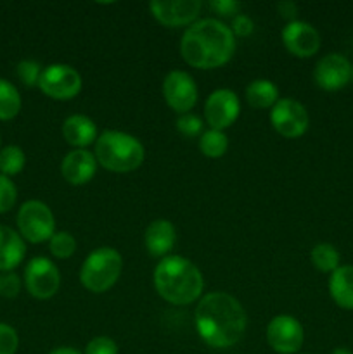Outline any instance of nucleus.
<instances>
[{"label": "nucleus", "instance_id": "obj_27", "mask_svg": "<svg viewBox=\"0 0 353 354\" xmlns=\"http://www.w3.org/2000/svg\"><path fill=\"white\" fill-rule=\"evenodd\" d=\"M42 71H44V68L37 61H30V59L21 61L16 68L17 78L26 86H38Z\"/></svg>", "mask_w": 353, "mask_h": 354}, {"label": "nucleus", "instance_id": "obj_28", "mask_svg": "<svg viewBox=\"0 0 353 354\" xmlns=\"http://www.w3.org/2000/svg\"><path fill=\"white\" fill-rule=\"evenodd\" d=\"M175 127L183 137H201L203 135V120L192 113L180 114L175 121Z\"/></svg>", "mask_w": 353, "mask_h": 354}, {"label": "nucleus", "instance_id": "obj_18", "mask_svg": "<svg viewBox=\"0 0 353 354\" xmlns=\"http://www.w3.org/2000/svg\"><path fill=\"white\" fill-rule=\"evenodd\" d=\"M26 256L24 239L10 227L0 225V273L12 272Z\"/></svg>", "mask_w": 353, "mask_h": 354}, {"label": "nucleus", "instance_id": "obj_16", "mask_svg": "<svg viewBox=\"0 0 353 354\" xmlns=\"http://www.w3.org/2000/svg\"><path fill=\"white\" fill-rule=\"evenodd\" d=\"M97 159L87 149H73L62 158L61 175L71 185H85L96 176Z\"/></svg>", "mask_w": 353, "mask_h": 354}, {"label": "nucleus", "instance_id": "obj_29", "mask_svg": "<svg viewBox=\"0 0 353 354\" xmlns=\"http://www.w3.org/2000/svg\"><path fill=\"white\" fill-rule=\"evenodd\" d=\"M17 201V189L9 176L0 173V214L7 213L14 207Z\"/></svg>", "mask_w": 353, "mask_h": 354}, {"label": "nucleus", "instance_id": "obj_33", "mask_svg": "<svg viewBox=\"0 0 353 354\" xmlns=\"http://www.w3.org/2000/svg\"><path fill=\"white\" fill-rule=\"evenodd\" d=\"M210 7L213 12H217L221 17H235L241 9V3L235 0H211Z\"/></svg>", "mask_w": 353, "mask_h": 354}, {"label": "nucleus", "instance_id": "obj_1", "mask_svg": "<svg viewBox=\"0 0 353 354\" xmlns=\"http://www.w3.org/2000/svg\"><path fill=\"white\" fill-rule=\"evenodd\" d=\"M194 322L201 341L210 348L227 349L242 339L248 317L234 296L227 292H210L201 297Z\"/></svg>", "mask_w": 353, "mask_h": 354}, {"label": "nucleus", "instance_id": "obj_17", "mask_svg": "<svg viewBox=\"0 0 353 354\" xmlns=\"http://www.w3.org/2000/svg\"><path fill=\"white\" fill-rule=\"evenodd\" d=\"M176 230L175 225L168 220H154L145 228L144 244L145 249L154 258H166L168 252L175 248Z\"/></svg>", "mask_w": 353, "mask_h": 354}, {"label": "nucleus", "instance_id": "obj_31", "mask_svg": "<svg viewBox=\"0 0 353 354\" xmlns=\"http://www.w3.org/2000/svg\"><path fill=\"white\" fill-rule=\"evenodd\" d=\"M21 292V279L14 272L0 273V296L14 299Z\"/></svg>", "mask_w": 353, "mask_h": 354}, {"label": "nucleus", "instance_id": "obj_10", "mask_svg": "<svg viewBox=\"0 0 353 354\" xmlns=\"http://www.w3.org/2000/svg\"><path fill=\"white\" fill-rule=\"evenodd\" d=\"M266 342L279 354H294L305 342L303 325L291 315H277L266 325Z\"/></svg>", "mask_w": 353, "mask_h": 354}, {"label": "nucleus", "instance_id": "obj_39", "mask_svg": "<svg viewBox=\"0 0 353 354\" xmlns=\"http://www.w3.org/2000/svg\"><path fill=\"white\" fill-rule=\"evenodd\" d=\"M0 145H2V138H0Z\"/></svg>", "mask_w": 353, "mask_h": 354}, {"label": "nucleus", "instance_id": "obj_26", "mask_svg": "<svg viewBox=\"0 0 353 354\" xmlns=\"http://www.w3.org/2000/svg\"><path fill=\"white\" fill-rule=\"evenodd\" d=\"M48 251L57 259H68L76 251V239L69 232H55L48 241Z\"/></svg>", "mask_w": 353, "mask_h": 354}, {"label": "nucleus", "instance_id": "obj_37", "mask_svg": "<svg viewBox=\"0 0 353 354\" xmlns=\"http://www.w3.org/2000/svg\"><path fill=\"white\" fill-rule=\"evenodd\" d=\"M331 354H353V353L350 351V349H346V348H336Z\"/></svg>", "mask_w": 353, "mask_h": 354}, {"label": "nucleus", "instance_id": "obj_14", "mask_svg": "<svg viewBox=\"0 0 353 354\" xmlns=\"http://www.w3.org/2000/svg\"><path fill=\"white\" fill-rule=\"evenodd\" d=\"M314 80L322 90L336 92L348 85L352 80V64L343 54H327L318 59L314 71Z\"/></svg>", "mask_w": 353, "mask_h": 354}, {"label": "nucleus", "instance_id": "obj_34", "mask_svg": "<svg viewBox=\"0 0 353 354\" xmlns=\"http://www.w3.org/2000/svg\"><path fill=\"white\" fill-rule=\"evenodd\" d=\"M232 33H234V37H249V35L253 33V30H255V23H253V19L249 16H246V14H237V16L232 19Z\"/></svg>", "mask_w": 353, "mask_h": 354}, {"label": "nucleus", "instance_id": "obj_21", "mask_svg": "<svg viewBox=\"0 0 353 354\" xmlns=\"http://www.w3.org/2000/svg\"><path fill=\"white\" fill-rule=\"evenodd\" d=\"M246 100L255 109H272L279 100V88L270 80H253L246 86Z\"/></svg>", "mask_w": 353, "mask_h": 354}, {"label": "nucleus", "instance_id": "obj_22", "mask_svg": "<svg viewBox=\"0 0 353 354\" xmlns=\"http://www.w3.org/2000/svg\"><path fill=\"white\" fill-rule=\"evenodd\" d=\"M311 265L322 273H332L339 268V261H341V256H339L338 249L332 244H327V242H322V244H317L310 252Z\"/></svg>", "mask_w": 353, "mask_h": 354}, {"label": "nucleus", "instance_id": "obj_38", "mask_svg": "<svg viewBox=\"0 0 353 354\" xmlns=\"http://www.w3.org/2000/svg\"><path fill=\"white\" fill-rule=\"evenodd\" d=\"M352 82H353V66H352Z\"/></svg>", "mask_w": 353, "mask_h": 354}, {"label": "nucleus", "instance_id": "obj_15", "mask_svg": "<svg viewBox=\"0 0 353 354\" xmlns=\"http://www.w3.org/2000/svg\"><path fill=\"white\" fill-rule=\"evenodd\" d=\"M282 44L296 57H311L320 48V35L307 21H291L282 30Z\"/></svg>", "mask_w": 353, "mask_h": 354}, {"label": "nucleus", "instance_id": "obj_32", "mask_svg": "<svg viewBox=\"0 0 353 354\" xmlns=\"http://www.w3.org/2000/svg\"><path fill=\"white\" fill-rule=\"evenodd\" d=\"M118 344L111 337L106 335H99V337H93L92 341L87 344L85 354H118Z\"/></svg>", "mask_w": 353, "mask_h": 354}, {"label": "nucleus", "instance_id": "obj_7", "mask_svg": "<svg viewBox=\"0 0 353 354\" xmlns=\"http://www.w3.org/2000/svg\"><path fill=\"white\" fill-rule=\"evenodd\" d=\"M82 75L69 64H51L44 68L38 88L55 100H71L82 92Z\"/></svg>", "mask_w": 353, "mask_h": 354}, {"label": "nucleus", "instance_id": "obj_30", "mask_svg": "<svg viewBox=\"0 0 353 354\" xmlns=\"http://www.w3.org/2000/svg\"><path fill=\"white\" fill-rule=\"evenodd\" d=\"M19 348V335L16 328L0 324V354H16Z\"/></svg>", "mask_w": 353, "mask_h": 354}, {"label": "nucleus", "instance_id": "obj_36", "mask_svg": "<svg viewBox=\"0 0 353 354\" xmlns=\"http://www.w3.org/2000/svg\"><path fill=\"white\" fill-rule=\"evenodd\" d=\"M48 354H82V353H80L78 349H75V348H68V346H62V348L52 349V351Z\"/></svg>", "mask_w": 353, "mask_h": 354}, {"label": "nucleus", "instance_id": "obj_25", "mask_svg": "<svg viewBox=\"0 0 353 354\" xmlns=\"http://www.w3.org/2000/svg\"><path fill=\"white\" fill-rule=\"evenodd\" d=\"M26 165L24 151L17 145H7L0 149V173L6 176H14L21 173Z\"/></svg>", "mask_w": 353, "mask_h": 354}, {"label": "nucleus", "instance_id": "obj_11", "mask_svg": "<svg viewBox=\"0 0 353 354\" xmlns=\"http://www.w3.org/2000/svg\"><path fill=\"white\" fill-rule=\"evenodd\" d=\"M241 113V102L235 92L228 88H218L210 93L204 104V120L211 130L224 131L232 127Z\"/></svg>", "mask_w": 353, "mask_h": 354}, {"label": "nucleus", "instance_id": "obj_8", "mask_svg": "<svg viewBox=\"0 0 353 354\" xmlns=\"http://www.w3.org/2000/svg\"><path fill=\"white\" fill-rule=\"evenodd\" d=\"M24 286L35 299H51L61 286V273L51 259L37 256L24 268Z\"/></svg>", "mask_w": 353, "mask_h": 354}, {"label": "nucleus", "instance_id": "obj_4", "mask_svg": "<svg viewBox=\"0 0 353 354\" xmlns=\"http://www.w3.org/2000/svg\"><path fill=\"white\" fill-rule=\"evenodd\" d=\"M97 165L113 173L135 171L144 162L145 151L137 137L125 131L106 130L97 137L96 152Z\"/></svg>", "mask_w": 353, "mask_h": 354}, {"label": "nucleus", "instance_id": "obj_23", "mask_svg": "<svg viewBox=\"0 0 353 354\" xmlns=\"http://www.w3.org/2000/svg\"><path fill=\"white\" fill-rule=\"evenodd\" d=\"M21 95L16 86L7 80L0 78V121L16 118L21 111Z\"/></svg>", "mask_w": 353, "mask_h": 354}, {"label": "nucleus", "instance_id": "obj_24", "mask_svg": "<svg viewBox=\"0 0 353 354\" xmlns=\"http://www.w3.org/2000/svg\"><path fill=\"white\" fill-rule=\"evenodd\" d=\"M228 138L224 131L220 130H208L203 131L199 137V151L206 158L218 159L227 152Z\"/></svg>", "mask_w": 353, "mask_h": 354}, {"label": "nucleus", "instance_id": "obj_12", "mask_svg": "<svg viewBox=\"0 0 353 354\" xmlns=\"http://www.w3.org/2000/svg\"><path fill=\"white\" fill-rule=\"evenodd\" d=\"M163 97L166 104L175 113L185 114L190 113L197 102V85L192 76L185 71H170L163 82Z\"/></svg>", "mask_w": 353, "mask_h": 354}, {"label": "nucleus", "instance_id": "obj_5", "mask_svg": "<svg viewBox=\"0 0 353 354\" xmlns=\"http://www.w3.org/2000/svg\"><path fill=\"white\" fill-rule=\"evenodd\" d=\"M123 272V258L113 248H99L90 252L80 270V280L93 294L107 292Z\"/></svg>", "mask_w": 353, "mask_h": 354}, {"label": "nucleus", "instance_id": "obj_20", "mask_svg": "<svg viewBox=\"0 0 353 354\" xmlns=\"http://www.w3.org/2000/svg\"><path fill=\"white\" fill-rule=\"evenodd\" d=\"M329 294L343 310L353 311V266L343 265L331 273Z\"/></svg>", "mask_w": 353, "mask_h": 354}, {"label": "nucleus", "instance_id": "obj_2", "mask_svg": "<svg viewBox=\"0 0 353 354\" xmlns=\"http://www.w3.org/2000/svg\"><path fill=\"white\" fill-rule=\"evenodd\" d=\"M235 52V37L230 28L218 19H201L190 24L180 40L183 61L196 69L225 66Z\"/></svg>", "mask_w": 353, "mask_h": 354}, {"label": "nucleus", "instance_id": "obj_13", "mask_svg": "<svg viewBox=\"0 0 353 354\" xmlns=\"http://www.w3.org/2000/svg\"><path fill=\"white\" fill-rule=\"evenodd\" d=\"M203 2L199 0H152L149 3L152 16L168 28L194 24L201 12Z\"/></svg>", "mask_w": 353, "mask_h": 354}, {"label": "nucleus", "instance_id": "obj_19", "mask_svg": "<svg viewBox=\"0 0 353 354\" xmlns=\"http://www.w3.org/2000/svg\"><path fill=\"white\" fill-rule=\"evenodd\" d=\"M62 137L75 149H85L97 142V127L85 114H73L62 123Z\"/></svg>", "mask_w": 353, "mask_h": 354}, {"label": "nucleus", "instance_id": "obj_9", "mask_svg": "<svg viewBox=\"0 0 353 354\" xmlns=\"http://www.w3.org/2000/svg\"><path fill=\"white\" fill-rule=\"evenodd\" d=\"M270 123L273 130L286 138H298L305 135L310 124L307 107L294 99H279L270 109Z\"/></svg>", "mask_w": 353, "mask_h": 354}, {"label": "nucleus", "instance_id": "obj_35", "mask_svg": "<svg viewBox=\"0 0 353 354\" xmlns=\"http://www.w3.org/2000/svg\"><path fill=\"white\" fill-rule=\"evenodd\" d=\"M277 10H279V14L284 19H289V23L294 21V17L298 16V6L293 0H282V2H279L277 3Z\"/></svg>", "mask_w": 353, "mask_h": 354}, {"label": "nucleus", "instance_id": "obj_3", "mask_svg": "<svg viewBox=\"0 0 353 354\" xmlns=\"http://www.w3.org/2000/svg\"><path fill=\"white\" fill-rule=\"evenodd\" d=\"M154 287L166 303L187 306L201 297L204 279L190 259L183 256H166L154 268Z\"/></svg>", "mask_w": 353, "mask_h": 354}, {"label": "nucleus", "instance_id": "obj_6", "mask_svg": "<svg viewBox=\"0 0 353 354\" xmlns=\"http://www.w3.org/2000/svg\"><path fill=\"white\" fill-rule=\"evenodd\" d=\"M19 235L31 244L51 241L55 234V218L51 207L42 201H26L17 211Z\"/></svg>", "mask_w": 353, "mask_h": 354}]
</instances>
